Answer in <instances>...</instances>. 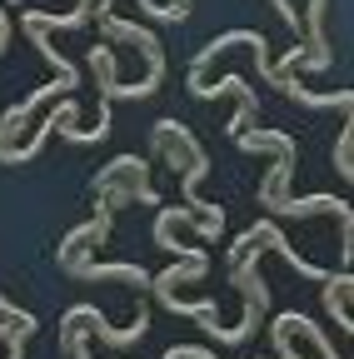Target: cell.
<instances>
[{"mask_svg": "<svg viewBox=\"0 0 354 359\" xmlns=\"http://www.w3.org/2000/svg\"><path fill=\"white\" fill-rule=\"evenodd\" d=\"M90 15L100 20V35H105V40H130V45L145 55V65H150L140 85H120V65H115V55H110V45H90V65H95V75H100V95H105V100H150L155 90H160V80H165V50H160V40H155L145 25H135V20L110 15V6H95Z\"/></svg>", "mask_w": 354, "mask_h": 359, "instance_id": "cell-1", "label": "cell"}, {"mask_svg": "<svg viewBox=\"0 0 354 359\" xmlns=\"http://www.w3.org/2000/svg\"><path fill=\"white\" fill-rule=\"evenodd\" d=\"M235 140H240V150H275V155H280V165L270 170V180L259 185V205H270L275 215H290V205H294L290 175H294V165H299V145L290 140V135H280V130H240Z\"/></svg>", "mask_w": 354, "mask_h": 359, "instance_id": "cell-2", "label": "cell"}, {"mask_svg": "<svg viewBox=\"0 0 354 359\" xmlns=\"http://www.w3.org/2000/svg\"><path fill=\"white\" fill-rule=\"evenodd\" d=\"M60 269H65L70 280H130L135 290H150V269H145V264H95V259L70 255Z\"/></svg>", "mask_w": 354, "mask_h": 359, "instance_id": "cell-3", "label": "cell"}, {"mask_svg": "<svg viewBox=\"0 0 354 359\" xmlns=\"http://www.w3.org/2000/svg\"><path fill=\"white\" fill-rule=\"evenodd\" d=\"M55 125H75V100H70V95H65L46 120H40V125H35V135H30L20 150H6V155H0V165H25V160H35V155H40V145H46L50 135H55Z\"/></svg>", "mask_w": 354, "mask_h": 359, "instance_id": "cell-4", "label": "cell"}, {"mask_svg": "<svg viewBox=\"0 0 354 359\" xmlns=\"http://www.w3.org/2000/svg\"><path fill=\"white\" fill-rule=\"evenodd\" d=\"M205 269H210L205 250H200V245H190V255H180V264H175V269H165V275H150V285L180 290V285H195V280H205Z\"/></svg>", "mask_w": 354, "mask_h": 359, "instance_id": "cell-5", "label": "cell"}, {"mask_svg": "<svg viewBox=\"0 0 354 359\" xmlns=\"http://www.w3.org/2000/svg\"><path fill=\"white\" fill-rule=\"evenodd\" d=\"M349 290H354V275H349V269H339V275L325 280V309L334 314V325H339L344 334L354 330V320H349Z\"/></svg>", "mask_w": 354, "mask_h": 359, "instance_id": "cell-6", "label": "cell"}, {"mask_svg": "<svg viewBox=\"0 0 354 359\" xmlns=\"http://www.w3.org/2000/svg\"><path fill=\"white\" fill-rule=\"evenodd\" d=\"M290 334H304V339L315 344V349H320L325 359H344V354H339V349H334V344L325 339V330H320L315 320H309V314H299V309H290Z\"/></svg>", "mask_w": 354, "mask_h": 359, "instance_id": "cell-7", "label": "cell"}, {"mask_svg": "<svg viewBox=\"0 0 354 359\" xmlns=\"http://www.w3.org/2000/svg\"><path fill=\"white\" fill-rule=\"evenodd\" d=\"M125 175L150 180V160H140V155H120V160H110V165L95 175V190H100V185H110V180H125Z\"/></svg>", "mask_w": 354, "mask_h": 359, "instance_id": "cell-8", "label": "cell"}, {"mask_svg": "<svg viewBox=\"0 0 354 359\" xmlns=\"http://www.w3.org/2000/svg\"><path fill=\"white\" fill-rule=\"evenodd\" d=\"M334 165L344 180H354V120H349V110H344V130H339V145H334Z\"/></svg>", "mask_w": 354, "mask_h": 359, "instance_id": "cell-9", "label": "cell"}, {"mask_svg": "<svg viewBox=\"0 0 354 359\" xmlns=\"http://www.w3.org/2000/svg\"><path fill=\"white\" fill-rule=\"evenodd\" d=\"M0 314H6V320H15V325H25L30 334L40 330V325H35V314H30V309H20V304H15V299H6V294H0Z\"/></svg>", "mask_w": 354, "mask_h": 359, "instance_id": "cell-10", "label": "cell"}, {"mask_svg": "<svg viewBox=\"0 0 354 359\" xmlns=\"http://www.w3.org/2000/svg\"><path fill=\"white\" fill-rule=\"evenodd\" d=\"M165 359H215V354L200 344H180V349H165Z\"/></svg>", "mask_w": 354, "mask_h": 359, "instance_id": "cell-11", "label": "cell"}, {"mask_svg": "<svg viewBox=\"0 0 354 359\" xmlns=\"http://www.w3.org/2000/svg\"><path fill=\"white\" fill-rule=\"evenodd\" d=\"M6 6H20V0H6Z\"/></svg>", "mask_w": 354, "mask_h": 359, "instance_id": "cell-12", "label": "cell"}]
</instances>
